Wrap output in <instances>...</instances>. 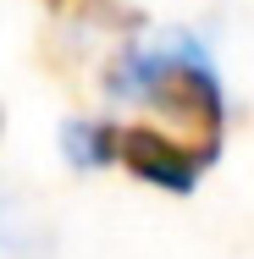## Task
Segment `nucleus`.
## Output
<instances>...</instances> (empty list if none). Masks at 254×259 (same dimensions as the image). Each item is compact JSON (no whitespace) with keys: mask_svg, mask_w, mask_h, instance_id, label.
Segmentation results:
<instances>
[{"mask_svg":"<svg viewBox=\"0 0 254 259\" xmlns=\"http://www.w3.org/2000/svg\"><path fill=\"white\" fill-rule=\"evenodd\" d=\"M111 94L116 100H150L166 116V127L188 133V144L215 160L227 105H221V83H215L210 61L188 39H171L160 50H122L111 66Z\"/></svg>","mask_w":254,"mask_h":259,"instance_id":"f257e3e1","label":"nucleus"},{"mask_svg":"<svg viewBox=\"0 0 254 259\" xmlns=\"http://www.w3.org/2000/svg\"><path fill=\"white\" fill-rule=\"evenodd\" d=\"M50 6H66V0H50Z\"/></svg>","mask_w":254,"mask_h":259,"instance_id":"20e7f679","label":"nucleus"},{"mask_svg":"<svg viewBox=\"0 0 254 259\" xmlns=\"http://www.w3.org/2000/svg\"><path fill=\"white\" fill-rule=\"evenodd\" d=\"M111 160H122L138 182L171 188V193H188V188L199 182V171L210 165V155H199L188 138L160 133V127H116V149H111Z\"/></svg>","mask_w":254,"mask_h":259,"instance_id":"f03ea898","label":"nucleus"},{"mask_svg":"<svg viewBox=\"0 0 254 259\" xmlns=\"http://www.w3.org/2000/svg\"><path fill=\"white\" fill-rule=\"evenodd\" d=\"M66 155L78 165H111V149H116V127H94V121H78L66 127Z\"/></svg>","mask_w":254,"mask_h":259,"instance_id":"7ed1b4c3","label":"nucleus"}]
</instances>
